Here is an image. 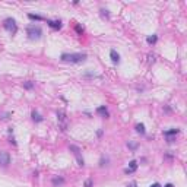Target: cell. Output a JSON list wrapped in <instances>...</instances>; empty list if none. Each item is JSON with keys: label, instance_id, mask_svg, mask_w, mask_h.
<instances>
[{"label": "cell", "instance_id": "6da1fadb", "mask_svg": "<svg viewBox=\"0 0 187 187\" xmlns=\"http://www.w3.org/2000/svg\"><path fill=\"white\" fill-rule=\"evenodd\" d=\"M86 60V54L85 53H64L61 54V61L64 63H83Z\"/></svg>", "mask_w": 187, "mask_h": 187}, {"label": "cell", "instance_id": "7a4b0ae2", "mask_svg": "<svg viewBox=\"0 0 187 187\" xmlns=\"http://www.w3.org/2000/svg\"><path fill=\"white\" fill-rule=\"evenodd\" d=\"M27 32H28V35H29L31 40H38L41 37V34H43V31H41V28L38 25H29L28 29H27Z\"/></svg>", "mask_w": 187, "mask_h": 187}, {"label": "cell", "instance_id": "3957f363", "mask_svg": "<svg viewBox=\"0 0 187 187\" xmlns=\"http://www.w3.org/2000/svg\"><path fill=\"white\" fill-rule=\"evenodd\" d=\"M57 119H59V124H60L61 130H66L67 129V117H66V113L63 110H60L57 113Z\"/></svg>", "mask_w": 187, "mask_h": 187}, {"label": "cell", "instance_id": "277c9868", "mask_svg": "<svg viewBox=\"0 0 187 187\" xmlns=\"http://www.w3.org/2000/svg\"><path fill=\"white\" fill-rule=\"evenodd\" d=\"M5 28H6L10 34H16V31H18L16 24H15V21H13L12 18H9V19H6V21H5Z\"/></svg>", "mask_w": 187, "mask_h": 187}, {"label": "cell", "instance_id": "5b68a950", "mask_svg": "<svg viewBox=\"0 0 187 187\" xmlns=\"http://www.w3.org/2000/svg\"><path fill=\"white\" fill-rule=\"evenodd\" d=\"M70 151H73V154H75V156H76V159H77V164H79L80 167H83V158L80 156V149H79L77 146L72 145V146H70Z\"/></svg>", "mask_w": 187, "mask_h": 187}, {"label": "cell", "instance_id": "8992f818", "mask_svg": "<svg viewBox=\"0 0 187 187\" xmlns=\"http://www.w3.org/2000/svg\"><path fill=\"white\" fill-rule=\"evenodd\" d=\"M9 162H10L9 154H8V152H0V165L6 167V165H9Z\"/></svg>", "mask_w": 187, "mask_h": 187}, {"label": "cell", "instance_id": "52a82bcc", "mask_svg": "<svg viewBox=\"0 0 187 187\" xmlns=\"http://www.w3.org/2000/svg\"><path fill=\"white\" fill-rule=\"evenodd\" d=\"M47 24L53 29H60L61 28V21H47Z\"/></svg>", "mask_w": 187, "mask_h": 187}, {"label": "cell", "instance_id": "ba28073f", "mask_svg": "<svg viewBox=\"0 0 187 187\" xmlns=\"http://www.w3.org/2000/svg\"><path fill=\"white\" fill-rule=\"evenodd\" d=\"M110 57H111L113 63H119V61H120V56H119V53H117L116 50H111V51H110Z\"/></svg>", "mask_w": 187, "mask_h": 187}, {"label": "cell", "instance_id": "9c48e42d", "mask_svg": "<svg viewBox=\"0 0 187 187\" xmlns=\"http://www.w3.org/2000/svg\"><path fill=\"white\" fill-rule=\"evenodd\" d=\"M136 168H137V162H136V161H132V162H130V167L126 168V172H127V174H129V172H133Z\"/></svg>", "mask_w": 187, "mask_h": 187}, {"label": "cell", "instance_id": "30bf717a", "mask_svg": "<svg viewBox=\"0 0 187 187\" xmlns=\"http://www.w3.org/2000/svg\"><path fill=\"white\" fill-rule=\"evenodd\" d=\"M97 113H98L100 116H103V117H107V116H108V111L105 110V107H98Z\"/></svg>", "mask_w": 187, "mask_h": 187}, {"label": "cell", "instance_id": "8fae6325", "mask_svg": "<svg viewBox=\"0 0 187 187\" xmlns=\"http://www.w3.org/2000/svg\"><path fill=\"white\" fill-rule=\"evenodd\" d=\"M28 18H29V19H35V21H43V19H44L43 16H40V15H34V13H29V15H28Z\"/></svg>", "mask_w": 187, "mask_h": 187}, {"label": "cell", "instance_id": "7c38bea8", "mask_svg": "<svg viewBox=\"0 0 187 187\" xmlns=\"http://www.w3.org/2000/svg\"><path fill=\"white\" fill-rule=\"evenodd\" d=\"M32 119H34L35 121H43V117H41L37 111H32Z\"/></svg>", "mask_w": 187, "mask_h": 187}, {"label": "cell", "instance_id": "4fadbf2b", "mask_svg": "<svg viewBox=\"0 0 187 187\" xmlns=\"http://www.w3.org/2000/svg\"><path fill=\"white\" fill-rule=\"evenodd\" d=\"M149 44H154V43H156V35H152V37H148V40H146Z\"/></svg>", "mask_w": 187, "mask_h": 187}, {"label": "cell", "instance_id": "5bb4252c", "mask_svg": "<svg viewBox=\"0 0 187 187\" xmlns=\"http://www.w3.org/2000/svg\"><path fill=\"white\" fill-rule=\"evenodd\" d=\"M136 130H137L139 133H145V126H143V124H137V126H136Z\"/></svg>", "mask_w": 187, "mask_h": 187}, {"label": "cell", "instance_id": "9a60e30c", "mask_svg": "<svg viewBox=\"0 0 187 187\" xmlns=\"http://www.w3.org/2000/svg\"><path fill=\"white\" fill-rule=\"evenodd\" d=\"M76 31H77L79 34H82V32H83V27H80V25H77V27H76Z\"/></svg>", "mask_w": 187, "mask_h": 187}, {"label": "cell", "instance_id": "2e32d148", "mask_svg": "<svg viewBox=\"0 0 187 187\" xmlns=\"http://www.w3.org/2000/svg\"><path fill=\"white\" fill-rule=\"evenodd\" d=\"M127 187H137V186H136V183H135V181H133V183H130V184H129V186H127Z\"/></svg>", "mask_w": 187, "mask_h": 187}, {"label": "cell", "instance_id": "e0dca14e", "mask_svg": "<svg viewBox=\"0 0 187 187\" xmlns=\"http://www.w3.org/2000/svg\"><path fill=\"white\" fill-rule=\"evenodd\" d=\"M25 88H28V89L32 88V83H25Z\"/></svg>", "mask_w": 187, "mask_h": 187}, {"label": "cell", "instance_id": "ac0fdd59", "mask_svg": "<svg viewBox=\"0 0 187 187\" xmlns=\"http://www.w3.org/2000/svg\"><path fill=\"white\" fill-rule=\"evenodd\" d=\"M85 187H91V181H89V180L85 183Z\"/></svg>", "mask_w": 187, "mask_h": 187}, {"label": "cell", "instance_id": "d6986e66", "mask_svg": "<svg viewBox=\"0 0 187 187\" xmlns=\"http://www.w3.org/2000/svg\"><path fill=\"white\" fill-rule=\"evenodd\" d=\"M151 187H161V184H158V183H155V184H152Z\"/></svg>", "mask_w": 187, "mask_h": 187}, {"label": "cell", "instance_id": "ffe728a7", "mask_svg": "<svg viewBox=\"0 0 187 187\" xmlns=\"http://www.w3.org/2000/svg\"><path fill=\"white\" fill-rule=\"evenodd\" d=\"M165 187H172V184H167V186H165Z\"/></svg>", "mask_w": 187, "mask_h": 187}]
</instances>
